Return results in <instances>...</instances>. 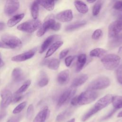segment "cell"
Listing matches in <instances>:
<instances>
[{
	"label": "cell",
	"instance_id": "816d5d0a",
	"mask_svg": "<svg viewBox=\"0 0 122 122\" xmlns=\"http://www.w3.org/2000/svg\"><path fill=\"white\" fill-rule=\"evenodd\" d=\"M96 0H87V1L88 2V3H93L94 2H95Z\"/></svg>",
	"mask_w": 122,
	"mask_h": 122
},
{
	"label": "cell",
	"instance_id": "9f6ffc18",
	"mask_svg": "<svg viewBox=\"0 0 122 122\" xmlns=\"http://www.w3.org/2000/svg\"></svg>",
	"mask_w": 122,
	"mask_h": 122
},
{
	"label": "cell",
	"instance_id": "7dc6e473",
	"mask_svg": "<svg viewBox=\"0 0 122 122\" xmlns=\"http://www.w3.org/2000/svg\"><path fill=\"white\" fill-rule=\"evenodd\" d=\"M0 48H5V49H10V47L7 45H6L3 42H1V41H0Z\"/></svg>",
	"mask_w": 122,
	"mask_h": 122
},
{
	"label": "cell",
	"instance_id": "ab89813d",
	"mask_svg": "<svg viewBox=\"0 0 122 122\" xmlns=\"http://www.w3.org/2000/svg\"><path fill=\"white\" fill-rule=\"evenodd\" d=\"M75 56H69L67 57L65 59V64L67 67H69L73 60H74Z\"/></svg>",
	"mask_w": 122,
	"mask_h": 122
},
{
	"label": "cell",
	"instance_id": "30bf717a",
	"mask_svg": "<svg viewBox=\"0 0 122 122\" xmlns=\"http://www.w3.org/2000/svg\"><path fill=\"white\" fill-rule=\"evenodd\" d=\"M1 101L0 107L5 109L7 107L12 101V95L11 92L8 90H3L1 92Z\"/></svg>",
	"mask_w": 122,
	"mask_h": 122
},
{
	"label": "cell",
	"instance_id": "5b68a950",
	"mask_svg": "<svg viewBox=\"0 0 122 122\" xmlns=\"http://www.w3.org/2000/svg\"><path fill=\"white\" fill-rule=\"evenodd\" d=\"M76 90L73 87H71L66 89L60 96L57 104L58 108H60L64 104L68 103L72 99L76 92Z\"/></svg>",
	"mask_w": 122,
	"mask_h": 122
},
{
	"label": "cell",
	"instance_id": "8fae6325",
	"mask_svg": "<svg viewBox=\"0 0 122 122\" xmlns=\"http://www.w3.org/2000/svg\"><path fill=\"white\" fill-rule=\"evenodd\" d=\"M19 6L20 3L17 0H7L4 8V11L7 15H11L18 10Z\"/></svg>",
	"mask_w": 122,
	"mask_h": 122
},
{
	"label": "cell",
	"instance_id": "4dcf8cb0",
	"mask_svg": "<svg viewBox=\"0 0 122 122\" xmlns=\"http://www.w3.org/2000/svg\"><path fill=\"white\" fill-rule=\"evenodd\" d=\"M98 112V111L96 108H95L94 106H93L82 116L81 118V121L83 122L86 121L88 119H89L92 115Z\"/></svg>",
	"mask_w": 122,
	"mask_h": 122
},
{
	"label": "cell",
	"instance_id": "83f0119b",
	"mask_svg": "<svg viewBox=\"0 0 122 122\" xmlns=\"http://www.w3.org/2000/svg\"><path fill=\"white\" fill-rule=\"evenodd\" d=\"M86 24V22L84 20L80 21L78 22H76L73 24L68 25L65 28V30L66 31H72L80 27L84 26Z\"/></svg>",
	"mask_w": 122,
	"mask_h": 122
},
{
	"label": "cell",
	"instance_id": "e0dca14e",
	"mask_svg": "<svg viewBox=\"0 0 122 122\" xmlns=\"http://www.w3.org/2000/svg\"><path fill=\"white\" fill-rule=\"evenodd\" d=\"M122 44V34H118L108 42V47L110 49H113L120 46Z\"/></svg>",
	"mask_w": 122,
	"mask_h": 122
},
{
	"label": "cell",
	"instance_id": "9a60e30c",
	"mask_svg": "<svg viewBox=\"0 0 122 122\" xmlns=\"http://www.w3.org/2000/svg\"><path fill=\"white\" fill-rule=\"evenodd\" d=\"M50 110L45 107L41 110L36 116L32 122H45L50 115Z\"/></svg>",
	"mask_w": 122,
	"mask_h": 122
},
{
	"label": "cell",
	"instance_id": "4316f807",
	"mask_svg": "<svg viewBox=\"0 0 122 122\" xmlns=\"http://www.w3.org/2000/svg\"><path fill=\"white\" fill-rule=\"evenodd\" d=\"M112 103L114 109L116 110L122 108V96H112Z\"/></svg>",
	"mask_w": 122,
	"mask_h": 122
},
{
	"label": "cell",
	"instance_id": "484cf974",
	"mask_svg": "<svg viewBox=\"0 0 122 122\" xmlns=\"http://www.w3.org/2000/svg\"><path fill=\"white\" fill-rule=\"evenodd\" d=\"M107 54V51L102 48H96L92 50L90 52V56L95 57H102Z\"/></svg>",
	"mask_w": 122,
	"mask_h": 122
},
{
	"label": "cell",
	"instance_id": "60d3db41",
	"mask_svg": "<svg viewBox=\"0 0 122 122\" xmlns=\"http://www.w3.org/2000/svg\"><path fill=\"white\" fill-rule=\"evenodd\" d=\"M113 8L117 10L122 11V1L120 0L116 2L113 5Z\"/></svg>",
	"mask_w": 122,
	"mask_h": 122
},
{
	"label": "cell",
	"instance_id": "7a4b0ae2",
	"mask_svg": "<svg viewBox=\"0 0 122 122\" xmlns=\"http://www.w3.org/2000/svg\"><path fill=\"white\" fill-rule=\"evenodd\" d=\"M98 93L94 90H87L78 96V104L86 105L94 102L98 97Z\"/></svg>",
	"mask_w": 122,
	"mask_h": 122
},
{
	"label": "cell",
	"instance_id": "db71d44e",
	"mask_svg": "<svg viewBox=\"0 0 122 122\" xmlns=\"http://www.w3.org/2000/svg\"><path fill=\"white\" fill-rule=\"evenodd\" d=\"M1 64V57H0V67Z\"/></svg>",
	"mask_w": 122,
	"mask_h": 122
},
{
	"label": "cell",
	"instance_id": "d590c367",
	"mask_svg": "<svg viewBox=\"0 0 122 122\" xmlns=\"http://www.w3.org/2000/svg\"><path fill=\"white\" fill-rule=\"evenodd\" d=\"M116 76L118 82L122 84V65L119 66L116 70Z\"/></svg>",
	"mask_w": 122,
	"mask_h": 122
},
{
	"label": "cell",
	"instance_id": "ba28073f",
	"mask_svg": "<svg viewBox=\"0 0 122 122\" xmlns=\"http://www.w3.org/2000/svg\"><path fill=\"white\" fill-rule=\"evenodd\" d=\"M122 30V22L117 20L111 23L108 27V37L110 38L114 37L119 34Z\"/></svg>",
	"mask_w": 122,
	"mask_h": 122
},
{
	"label": "cell",
	"instance_id": "d4e9b609",
	"mask_svg": "<svg viewBox=\"0 0 122 122\" xmlns=\"http://www.w3.org/2000/svg\"><path fill=\"white\" fill-rule=\"evenodd\" d=\"M24 13H21L14 15L8 20L7 23L8 26L10 27H12L15 26L17 23L20 22L21 20L24 18Z\"/></svg>",
	"mask_w": 122,
	"mask_h": 122
},
{
	"label": "cell",
	"instance_id": "5bb4252c",
	"mask_svg": "<svg viewBox=\"0 0 122 122\" xmlns=\"http://www.w3.org/2000/svg\"><path fill=\"white\" fill-rule=\"evenodd\" d=\"M57 81L61 85L67 84L70 80V71L69 70H64L61 71L57 76Z\"/></svg>",
	"mask_w": 122,
	"mask_h": 122
},
{
	"label": "cell",
	"instance_id": "603a6c76",
	"mask_svg": "<svg viewBox=\"0 0 122 122\" xmlns=\"http://www.w3.org/2000/svg\"><path fill=\"white\" fill-rule=\"evenodd\" d=\"M74 3L77 10L80 13L85 14L88 11V7L87 5L83 1L80 0H76L74 1Z\"/></svg>",
	"mask_w": 122,
	"mask_h": 122
},
{
	"label": "cell",
	"instance_id": "11a10c76",
	"mask_svg": "<svg viewBox=\"0 0 122 122\" xmlns=\"http://www.w3.org/2000/svg\"><path fill=\"white\" fill-rule=\"evenodd\" d=\"M54 0V1H57V0Z\"/></svg>",
	"mask_w": 122,
	"mask_h": 122
},
{
	"label": "cell",
	"instance_id": "f546056e",
	"mask_svg": "<svg viewBox=\"0 0 122 122\" xmlns=\"http://www.w3.org/2000/svg\"><path fill=\"white\" fill-rule=\"evenodd\" d=\"M39 4L36 0L34 1L31 6V14L34 19H37L39 15Z\"/></svg>",
	"mask_w": 122,
	"mask_h": 122
},
{
	"label": "cell",
	"instance_id": "7402d4cb",
	"mask_svg": "<svg viewBox=\"0 0 122 122\" xmlns=\"http://www.w3.org/2000/svg\"><path fill=\"white\" fill-rule=\"evenodd\" d=\"M38 4L41 5L46 10L51 11L54 8L55 1L54 0H36Z\"/></svg>",
	"mask_w": 122,
	"mask_h": 122
},
{
	"label": "cell",
	"instance_id": "b9f144b4",
	"mask_svg": "<svg viewBox=\"0 0 122 122\" xmlns=\"http://www.w3.org/2000/svg\"><path fill=\"white\" fill-rule=\"evenodd\" d=\"M69 51V49H65L63 50H62L60 53L59 54V59H62L64 58L68 53Z\"/></svg>",
	"mask_w": 122,
	"mask_h": 122
},
{
	"label": "cell",
	"instance_id": "836d02e7",
	"mask_svg": "<svg viewBox=\"0 0 122 122\" xmlns=\"http://www.w3.org/2000/svg\"><path fill=\"white\" fill-rule=\"evenodd\" d=\"M49 83V78L46 74H42L38 82V85L40 87H43L46 86Z\"/></svg>",
	"mask_w": 122,
	"mask_h": 122
},
{
	"label": "cell",
	"instance_id": "3957f363",
	"mask_svg": "<svg viewBox=\"0 0 122 122\" xmlns=\"http://www.w3.org/2000/svg\"><path fill=\"white\" fill-rule=\"evenodd\" d=\"M111 84L109 78L106 76H102L97 78L88 85L87 89L91 90H102L109 87Z\"/></svg>",
	"mask_w": 122,
	"mask_h": 122
},
{
	"label": "cell",
	"instance_id": "f35d334b",
	"mask_svg": "<svg viewBox=\"0 0 122 122\" xmlns=\"http://www.w3.org/2000/svg\"><path fill=\"white\" fill-rule=\"evenodd\" d=\"M22 117L21 114L12 116L10 117L6 122H19Z\"/></svg>",
	"mask_w": 122,
	"mask_h": 122
},
{
	"label": "cell",
	"instance_id": "ffe728a7",
	"mask_svg": "<svg viewBox=\"0 0 122 122\" xmlns=\"http://www.w3.org/2000/svg\"><path fill=\"white\" fill-rule=\"evenodd\" d=\"M59 37V36L57 35H51L49 37H48L43 42L42 44L39 52L40 53H43L52 43V42L54 41V40L56 38H57V37Z\"/></svg>",
	"mask_w": 122,
	"mask_h": 122
},
{
	"label": "cell",
	"instance_id": "74e56055",
	"mask_svg": "<svg viewBox=\"0 0 122 122\" xmlns=\"http://www.w3.org/2000/svg\"><path fill=\"white\" fill-rule=\"evenodd\" d=\"M102 35V31L101 29L96 30L92 34V39L97 40H98Z\"/></svg>",
	"mask_w": 122,
	"mask_h": 122
},
{
	"label": "cell",
	"instance_id": "ee69618b",
	"mask_svg": "<svg viewBox=\"0 0 122 122\" xmlns=\"http://www.w3.org/2000/svg\"><path fill=\"white\" fill-rule=\"evenodd\" d=\"M61 28V23H59V22H55L53 25H52V26L51 27V30H55V31H58L59 30H60Z\"/></svg>",
	"mask_w": 122,
	"mask_h": 122
},
{
	"label": "cell",
	"instance_id": "8992f818",
	"mask_svg": "<svg viewBox=\"0 0 122 122\" xmlns=\"http://www.w3.org/2000/svg\"><path fill=\"white\" fill-rule=\"evenodd\" d=\"M1 39L2 42L7 45L10 49H15L20 47L22 45L21 40L15 36L5 34L2 36Z\"/></svg>",
	"mask_w": 122,
	"mask_h": 122
},
{
	"label": "cell",
	"instance_id": "cb8c5ba5",
	"mask_svg": "<svg viewBox=\"0 0 122 122\" xmlns=\"http://www.w3.org/2000/svg\"><path fill=\"white\" fill-rule=\"evenodd\" d=\"M11 77L13 80L16 82L20 81L23 77L22 70L19 67L14 69L11 73Z\"/></svg>",
	"mask_w": 122,
	"mask_h": 122
},
{
	"label": "cell",
	"instance_id": "8d00e7d4",
	"mask_svg": "<svg viewBox=\"0 0 122 122\" xmlns=\"http://www.w3.org/2000/svg\"><path fill=\"white\" fill-rule=\"evenodd\" d=\"M34 113V107L33 105L31 104L29 105L27 110V118L28 120H31Z\"/></svg>",
	"mask_w": 122,
	"mask_h": 122
},
{
	"label": "cell",
	"instance_id": "52a82bcc",
	"mask_svg": "<svg viewBox=\"0 0 122 122\" xmlns=\"http://www.w3.org/2000/svg\"><path fill=\"white\" fill-rule=\"evenodd\" d=\"M55 22L54 17L53 15L48 16L45 20L44 23L41 25L39 30L37 32V36L41 37L49 29H51V27Z\"/></svg>",
	"mask_w": 122,
	"mask_h": 122
},
{
	"label": "cell",
	"instance_id": "7c38bea8",
	"mask_svg": "<svg viewBox=\"0 0 122 122\" xmlns=\"http://www.w3.org/2000/svg\"><path fill=\"white\" fill-rule=\"evenodd\" d=\"M37 49L34 48L27 52L13 56L11 58V61L16 62H20L27 60L31 58L34 55Z\"/></svg>",
	"mask_w": 122,
	"mask_h": 122
},
{
	"label": "cell",
	"instance_id": "6da1fadb",
	"mask_svg": "<svg viewBox=\"0 0 122 122\" xmlns=\"http://www.w3.org/2000/svg\"><path fill=\"white\" fill-rule=\"evenodd\" d=\"M121 58L115 54H106L101 59L104 68L108 70H113L117 68L120 62Z\"/></svg>",
	"mask_w": 122,
	"mask_h": 122
},
{
	"label": "cell",
	"instance_id": "681fc988",
	"mask_svg": "<svg viewBox=\"0 0 122 122\" xmlns=\"http://www.w3.org/2000/svg\"><path fill=\"white\" fill-rule=\"evenodd\" d=\"M118 53L120 54H122V46L120 47L118 50Z\"/></svg>",
	"mask_w": 122,
	"mask_h": 122
},
{
	"label": "cell",
	"instance_id": "44dd1931",
	"mask_svg": "<svg viewBox=\"0 0 122 122\" xmlns=\"http://www.w3.org/2000/svg\"><path fill=\"white\" fill-rule=\"evenodd\" d=\"M63 43V42L62 41H57L54 43H53L47 51L45 55V58H48L51 55H52L60 47L62 46Z\"/></svg>",
	"mask_w": 122,
	"mask_h": 122
},
{
	"label": "cell",
	"instance_id": "f5cc1de1",
	"mask_svg": "<svg viewBox=\"0 0 122 122\" xmlns=\"http://www.w3.org/2000/svg\"><path fill=\"white\" fill-rule=\"evenodd\" d=\"M67 122H75V118H72L70 120L68 121Z\"/></svg>",
	"mask_w": 122,
	"mask_h": 122
},
{
	"label": "cell",
	"instance_id": "2e32d148",
	"mask_svg": "<svg viewBox=\"0 0 122 122\" xmlns=\"http://www.w3.org/2000/svg\"><path fill=\"white\" fill-rule=\"evenodd\" d=\"M88 76L86 74L80 75L75 77L71 83V87L75 88L84 83L88 80Z\"/></svg>",
	"mask_w": 122,
	"mask_h": 122
},
{
	"label": "cell",
	"instance_id": "f907efd6",
	"mask_svg": "<svg viewBox=\"0 0 122 122\" xmlns=\"http://www.w3.org/2000/svg\"><path fill=\"white\" fill-rule=\"evenodd\" d=\"M117 117L119 118H122V111H121V112H120L118 115H117Z\"/></svg>",
	"mask_w": 122,
	"mask_h": 122
},
{
	"label": "cell",
	"instance_id": "d6986e66",
	"mask_svg": "<svg viewBox=\"0 0 122 122\" xmlns=\"http://www.w3.org/2000/svg\"><path fill=\"white\" fill-rule=\"evenodd\" d=\"M86 60L87 57L85 54H81L78 56L76 67V71L77 72H80L82 69L86 64Z\"/></svg>",
	"mask_w": 122,
	"mask_h": 122
},
{
	"label": "cell",
	"instance_id": "277c9868",
	"mask_svg": "<svg viewBox=\"0 0 122 122\" xmlns=\"http://www.w3.org/2000/svg\"><path fill=\"white\" fill-rule=\"evenodd\" d=\"M41 25V21L37 19H34L25 21L18 27V30L28 33H32L40 28Z\"/></svg>",
	"mask_w": 122,
	"mask_h": 122
},
{
	"label": "cell",
	"instance_id": "c3c4849f",
	"mask_svg": "<svg viewBox=\"0 0 122 122\" xmlns=\"http://www.w3.org/2000/svg\"><path fill=\"white\" fill-rule=\"evenodd\" d=\"M5 27V24L4 22L0 21V30H1L4 29Z\"/></svg>",
	"mask_w": 122,
	"mask_h": 122
},
{
	"label": "cell",
	"instance_id": "bcb514c9",
	"mask_svg": "<svg viewBox=\"0 0 122 122\" xmlns=\"http://www.w3.org/2000/svg\"><path fill=\"white\" fill-rule=\"evenodd\" d=\"M16 96L13 99V102H19L21 100V99L23 97L22 96L19 95H16Z\"/></svg>",
	"mask_w": 122,
	"mask_h": 122
},
{
	"label": "cell",
	"instance_id": "d6a6232c",
	"mask_svg": "<svg viewBox=\"0 0 122 122\" xmlns=\"http://www.w3.org/2000/svg\"><path fill=\"white\" fill-rule=\"evenodd\" d=\"M30 83H31V81L30 80H28L26 82H25L22 84V85L15 92V95H20L22 93L24 92H25L29 87L30 85Z\"/></svg>",
	"mask_w": 122,
	"mask_h": 122
},
{
	"label": "cell",
	"instance_id": "f1b7e54d",
	"mask_svg": "<svg viewBox=\"0 0 122 122\" xmlns=\"http://www.w3.org/2000/svg\"><path fill=\"white\" fill-rule=\"evenodd\" d=\"M60 61L59 60L54 58L50 60H49L47 66L51 70H57L60 66Z\"/></svg>",
	"mask_w": 122,
	"mask_h": 122
},
{
	"label": "cell",
	"instance_id": "ac0fdd59",
	"mask_svg": "<svg viewBox=\"0 0 122 122\" xmlns=\"http://www.w3.org/2000/svg\"><path fill=\"white\" fill-rule=\"evenodd\" d=\"M73 113L72 108H68L59 114L56 117V121L58 122H63L67 120Z\"/></svg>",
	"mask_w": 122,
	"mask_h": 122
},
{
	"label": "cell",
	"instance_id": "1f68e13d",
	"mask_svg": "<svg viewBox=\"0 0 122 122\" xmlns=\"http://www.w3.org/2000/svg\"><path fill=\"white\" fill-rule=\"evenodd\" d=\"M103 1L102 0H99L93 6L92 8V15L94 16H96L99 13L101 9Z\"/></svg>",
	"mask_w": 122,
	"mask_h": 122
},
{
	"label": "cell",
	"instance_id": "7bdbcfd3",
	"mask_svg": "<svg viewBox=\"0 0 122 122\" xmlns=\"http://www.w3.org/2000/svg\"><path fill=\"white\" fill-rule=\"evenodd\" d=\"M116 109H112V111H111L105 116H104V117H103L102 119V120H107L108 119H109V118H110L115 112L116 111Z\"/></svg>",
	"mask_w": 122,
	"mask_h": 122
},
{
	"label": "cell",
	"instance_id": "e575fe53",
	"mask_svg": "<svg viewBox=\"0 0 122 122\" xmlns=\"http://www.w3.org/2000/svg\"><path fill=\"white\" fill-rule=\"evenodd\" d=\"M27 105L26 102H23L20 103L18 105H17L13 110V113L14 114H18L20 113L26 107Z\"/></svg>",
	"mask_w": 122,
	"mask_h": 122
},
{
	"label": "cell",
	"instance_id": "f6af8a7d",
	"mask_svg": "<svg viewBox=\"0 0 122 122\" xmlns=\"http://www.w3.org/2000/svg\"><path fill=\"white\" fill-rule=\"evenodd\" d=\"M71 103L73 106H76L78 105V96H76L72 98L71 101Z\"/></svg>",
	"mask_w": 122,
	"mask_h": 122
},
{
	"label": "cell",
	"instance_id": "4fadbf2b",
	"mask_svg": "<svg viewBox=\"0 0 122 122\" xmlns=\"http://www.w3.org/2000/svg\"><path fill=\"white\" fill-rule=\"evenodd\" d=\"M56 18L61 22L70 21L73 18V14L71 10H67L58 13Z\"/></svg>",
	"mask_w": 122,
	"mask_h": 122
},
{
	"label": "cell",
	"instance_id": "9c48e42d",
	"mask_svg": "<svg viewBox=\"0 0 122 122\" xmlns=\"http://www.w3.org/2000/svg\"><path fill=\"white\" fill-rule=\"evenodd\" d=\"M112 95L111 94H107L100 98L94 104V107L98 111L109 105L112 102Z\"/></svg>",
	"mask_w": 122,
	"mask_h": 122
}]
</instances>
